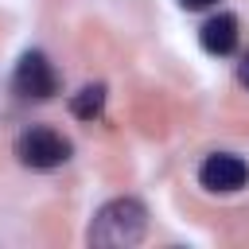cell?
Masks as SVG:
<instances>
[{
  "label": "cell",
  "mask_w": 249,
  "mask_h": 249,
  "mask_svg": "<svg viewBox=\"0 0 249 249\" xmlns=\"http://www.w3.org/2000/svg\"><path fill=\"white\" fill-rule=\"evenodd\" d=\"M16 160H19L23 167H31V171L62 167V163L70 160V140H66L62 132H54V128H43V124L23 128V132L16 136Z\"/></svg>",
  "instance_id": "2"
},
{
  "label": "cell",
  "mask_w": 249,
  "mask_h": 249,
  "mask_svg": "<svg viewBox=\"0 0 249 249\" xmlns=\"http://www.w3.org/2000/svg\"><path fill=\"white\" fill-rule=\"evenodd\" d=\"M237 82H241V86H249V54L237 62Z\"/></svg>",
  "instance_id": "8"
},
{
  "label": "cell",
  "mask_w": 249,
  "mask_h": 249,
  "mask_svg": "<svg viewBox=\"0 0 249 249\" xmlns=\"http://www.w3.org/2000/svg\"><path fill=\"white\" fill-rule=\"evenodd\" d=\"M198 183L214 195H233L249 183V163L233 152H210L198 167Z\"/></svg>",
  "instance_id": "4"
},
{
  "label": "cell",
  "mask_w": 249,
  "mask_h": 249,
  "mask_svg": "<svg viewBox=\"0 0 249 249\" xmlns=\"http://www.w3.org/2000/svg\"><path fill=\"white\" fill-rule=\"evenodd\" d=\"M12 89L27 101H47L54 89H58V74L54 66L47 62L43 51H23L16 70H12Z\"/></svg>",
  "instance_id": "3"
},
{
  "label": "cell",
  "mask_w": 249,
  "mask_h": 249,
  "mask_svg": "<svg viewBox=\"0 0 249 249\" xmlns=\"http://www.w3.org/2000/svg\"><path fill=\"white\" fill-rule=\"evenodd\" d=\"M148 233V210L140 198H109L89 230H86V241L89 245H101V249H128V245H140Z\"/></svg>",
  "instance_id": "1"
},
{
  "label": "cell",
  "mask_w": 249,
  "mask_h": 249,
  "mask_svg": "<svg viewBox=\"0 0 249 249\" xmlns=\"http://www.w3.org/2000/svg\"><path fill=\"white\" fill-rule=\"evenodd\" d=\"M101 109H105V86L101 82H89L70 97V113L78 121H93V117H101Z\"/></svg>",
  "instance_id": "6"
},
{
  "label": "cell",
  "mask_w": 249,
  "mask_h": 249,
  "mask_svg": "<svg viewBox=\"0 0 249 249\" xmlns=\"http://www.w3.org/2000/svg\"><path fill=\"white\" fill-rule=\"evenodd\" d=\"M218 0H179V8H187V12H202V8H214Z\"/></svg>",
  "instance_id": "7"
},
{
  "label": "cell",
  "mask_w": 249,
  "mask_h": 249,
  "mask_svg": "<svg viewBox=\"0 0 249 249\" xmlns=\"http://www.w3.org/2000/svg\"><path fill=\"white\" fill-rule=\"evenodd\" d=\"M237 27H241V23H237L233 12H218V16H210V19L202 23V31H198L202 51H206V54H233V51H237V39H241Z\"/></svg>",
  "instance_id": "5"
}]
</instances>
